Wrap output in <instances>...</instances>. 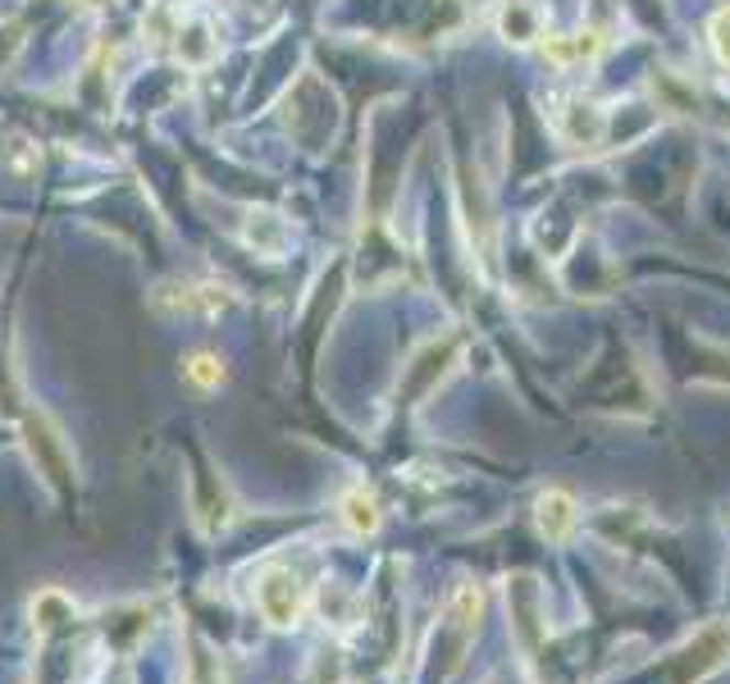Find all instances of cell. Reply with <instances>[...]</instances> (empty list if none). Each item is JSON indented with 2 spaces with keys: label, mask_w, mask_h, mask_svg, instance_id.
Masks as SVG:
<instances>
[{
  "label": "cell",
  "mask_w": 730,
  "mask_h": 684,
  "mask_svg": "<svg viewBox=\"0 0 730 684\" xmlns=\"http://www.w3.org/2000/svg\"><path fill=\"white\" fill-rule=\"evenodd\" d=\"M602 46L598 33H575V37H548L543 42V55L557 59V65H575V59H594Z\"/></svg>",
  "instance_id": "cell-3"
},
{
  "label": "cell",
  "mask_w": 730,
  "mask_h": 684,
  "mask_svg": "<svg viewBox=\"0 0 730 684\" xmlns=\"http://www.w3.org/2000/svg\"><path fill=\"white\" fill-rule=\"evenodd\" d=\"M571 520H575V503H571V493H562V488H548V493L539 497V530H543L548 539H566Z\"/></svg>",
  "instance_id": "cell-2"
},
{
  "label": "cell",
  "mask_w": 730,
  "mask_h": 684,
  "mask_svg": "<svg viewBox=\"0 0 730 684\" xmlns=\"http://www.w3.org/2000/svg\"><path fill=\"white\" fill-rule=\"evenodd\" d=\"M247 242L256 246V252H284V242H288V229H284V220L279 214H269V210H261V214H252L247 220Z\"/></svg>",
  "instance_id": "cell-4"
},
{
  "label": "cell",
  "mask_w": 730,
  "mask_h": 684,
  "mask_svg": "<svg viewBox=\"0 0 730 684\" xmlns=\"http://www.w3.org/2000/svg\"><path fill=\"white\" fill-rule=\"evenodd\" d=\"M33 452H42V456H46V465H51V479H55L59 488H65V484H69V465H65V461H55V456H59V439H55V433H51L42 420H33Z\"/></svg>",
  "instance_id": "cell-5"
},
{
  "label": "cell",
  "mask_w": 730,
  "mask_h": 684,
  "mask_svg": "<svg viewBox=\"0 0 730 684\" xmlns=\"http://www.w3.org/2000/svg\"><path fill=\"white\" fill-rule=\"evenodd\" d=\"M256 603H261L265 620H274V626H292L297 611H301L297 580L288 571H265L261 584H256Z\"/></svg>",
  "instance_id": "cell-1"
},
{
  "label": "cell",
  "mask_w": 730,
  "mask_h": 684,
  "mask_svg": "<svg viewBox=\"0 0 730 684\" xmlns=\"http://www.w3.org/2000/svg\"><path fill=\"white\" fill-rule=\"evenodd\" d=\"M347 525H352V530H375V525H379V516H375V497H365V493H352L347 497Z\"/></svg>",
  "instance_id": "cell-6"
},
{
  "label": "cell",
  "mask_w": 730,
  "mask_h": 684,
  "mask_svg": "<svg viewBox=\"0 0 730 684\" xmlns=\"http://www.w3.org/2000/svg\"><path fill=\"white\" fill-rule=\"evenodd\" d=\"M708 37H712L717 59H721V65H730V5H726V10H717L712 27H708Z\"/></svg>",
  "instance_id": "cell-8"
},
{
  "label": "cell",
  "mask_w": 730,
  "mask_h": 684,
  "mask_svg": "<svg viewBox=\"0 0 730 684\" xmlns=\"http://www.w3.org/2000/svg\"><path fill=\"white\" fill-rule=\"evenodd\" d=\"M188 379L201 384V388H215V384L224 379V365H220L215 356H206V352H201V356L188 361Z\"/></svg>",
  "instance_id": "cell-7"
}]
</instances>
